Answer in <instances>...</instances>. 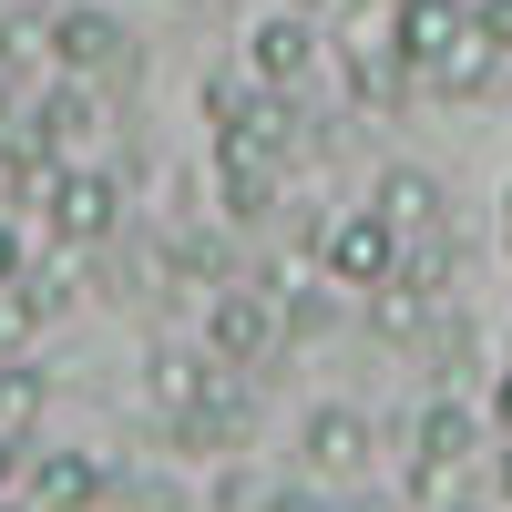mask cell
Returning <instances> with one entry per match:
<instances>
[{
  "label": "cell",
  "mask_w": 512,
  "mask_h": 512,
  "mask_svg": "<svg viewBox=\"0 0 512 512\" xmlns=\"http://www.w3.org/2000/svg\"><path fill=\"white\" fill-rule=\"evenodd\" d=\"M113 216H123V195H113L103 175H72V164L52 175V195H41V226H52V246H62V256H72V246H103V236H113Z\"/></svg>",
  "instance_id": "8992f818"
},
{
  "label": "cell",
  "mask_w": 512,
  "mask_h": 512,
  "mask_svg": "<svg viewBox=\"0 0 512 512\" xmlns=\"http://www.w3.org/2000/svg\"><path fill=\"white\" fill-rule=\"evenodd\" d=\"M502 502H512V451H502Z\"/></svg>",
  "instance_id": "7402d4cb"
},
{
  "label": "cell",
  "mask_w": 512,
  "mask_h": 512,
  "mask_svg": "<svg viewBox=\"0 0 512 512\" xmlns=\"http://www.w3.org/2000/svg\"><path fill=\"white\" fill-rule=\"evenodd\" d=\"M502 246H512V195H502Z\"/></svg>",
  "instance_id": "603a6c76"
},
{
  "label": "cell",
  "mask_w": 512,
  "mask_h": 512,
  "mask_svg": "<svg viewBox=\"0 0 512 512\" xmlns=\"http://www.w3.org/2000/svg\"><path fill=\"white\" fill-rule=\"evenodd\" d=\"M52 72V11H11L0 21V82H41Z\"/></svg>",
  "instance_id": "5bb4252c"
},
{
  "label": "cell",
  "mask_w": 512,
  "mask_h": 512,
  "mask_svg": "<svg viewBox=\"0 0 512 512\" xmlns=\"http://www.w3.org/2000/svg\"><path fill=\"white\" fill-rule=\"evenodd\" d=\"M472 31L492 41V52H512V0H472Z\"/></svg>",
  "instance_id": "e0dca14e"
},
{
  "label": "cell",
  "mask_w": 512,
  "mask_h": 512,
  "mask_svg": "<svg viewBox=\"0 0 512 512\" xmlns=\"http://www.w3.org/2000/svg\"><path fill=\"white\" fill-rule=\"evenodd\" d=\"M318 267L338 277V287H379L400 267V226L379 216V205H359V216H338L328 236H318Z\"/></svg>",
  "instance_id": "7a4b0ae2"
},
{
  "label": "cell",
  "mask_w": 512,
  "mask_h": 512,
  "mask_svg": "<svg viewBox=\"0 0 512 512\" xmlns=\"http://www.w3.org/2000/svg\"><path fill=\"white\" fill-rule=\"evenodd\" d=\"M0 512H11V492H0Z\"/></svg>",
  "instance_id": "d4e9b609"
},
{
  "label": "cell",
  "mask_w": 512,
  "mask_h": 512,
  "mask_svg": "<svg viewBox=\"0 0 512 512\" xmlns=\"http://www.w3.org/2000/svg\"><path fill=\"white\" fill-rule=\"evenodd\" d=\"M21 482V441H0V492H11Z\"/></svg>",
  "instance_id": "ffe728a7"
},
{
  "label": "cell",
  "mask_w": 512,
  "mask_h": 512,
  "mask_svg": "<svg viewBox=\"0 0 512 512\" xmlns=\"http://www.w3.org/2000/svg\"><path fill=\"white\" fill-rule=\"evenodd\" d=\"M195 369H205V359H185V349H164V359H154V400H164V420L195 400Z\"/></svg>",
  "instance_id": "2e32d148"
},
{
  "label": "cell",
  "mask_w": 512,
  "mask_h": 512,
  "mask_svg": "<svg viewBox=\"0 0 512 512\" xmlns=\"http://www.w3.org/2000/svg\"><path fill=\"white\" fill-rule=\"evenodd\" d=\"M41 410H52V379H41L31 359H0V441H31Z\"/></svg>",
  "instance_id": "4fadbf2b"
},
{
  "label": "cell",
  "mask_w": 512,
  "mask_h": 512,
  "mask_svg": "<svg viewBox=\"0 0 512 512\" xmlns=\"http://www.w3.org/2000/svg\"><path fill=\"white\" fill-rule=\"evenodd\" d=\"M123 62H134V31H123L113 11H52V72L103 82V72H123Z\"/></svg>",
  "instance_id": "52a82bcc"
},
{
  "label": "cell",
  "mask_w": 512,
  "mask_h": 512,
  "mask_svg": "<svg viewBox=\"0 0 512 512\" xmlns=\"http://www.w3.org/2000/svg\"><path fill=\"white\" fill-rule=\"evenodd\" d=\"M461 11H472V0H461Z\"/></svg>",
  "instance_id": "484cf974"
},
{
  "label": "cell",
  "mask_w": 512,
  "mask_h": 512,
  "mask_svg": "<svg viewBox=\"0 0 512 512\" xmlns=\"http://www.w3.org/2000/svg\"><path fill=\"white\" fill-rule=\"evenodd\" d=\"M103 492H113V472L93 451H41L31 461V512H93Z\"/></svg>",
  "instance_id": "30bf717a"
},
{
  "label": "cell",
  "mask_w": 512,
  "mask_h": 512,
  "mask_svg": "<svg viewBox=\"0 0 512 512\" xmlns=\"http://www.w3.org/2000/svg\"><path fill=\"white\" fill-rule=\"evenodd\" d=\"M369 205H379V216L400 226V246H410V236H431V226H451V216H441V185L420 175V164H390V175H379V195H369Z\"/></svg>",
  "instance_id": "7c38bea8"
},
{
  "label": "cell",
  "mask_w": 512,
  "mask_h": 512,
  "mask_svg": "<svg viewBox=\"0 0 512 512\" xmlns=\"http://www.w3.org/2000/svg\"><path fill=\"white\" fill-rule=\"evenodd\" d=\"M267 512H328V502H308V492H277V502H267Z\"/></svg>",
  "instance_id": "44dd1931"
},
{
  "label": "cell",
  "mask_w": 512,
  "mask_h": 512,
  "mask_svg": "<svg viewBox=\"0 0 512 512\" xmlns=\"http://www.w3.org/2000/svg\"><path fill=\"white\" fill-rule=\"evenodd\" d=\"M277 185H287V154H277V144H256V134H216V195H226V216H236V226L267 216Z\"/></svg>",
  "instance_id": "3957f363"
},
{
  "label": "cell",
  "mask_w": 512,
  "mask_h": 512,
  "mask_svg": "<svg viewBox=\"0 0 512 512\" xmlns=\"http://www.w3.org/2000/svg\"><path fill=\"white\" fill-rule=\"evenodd\" d=\"M492 431L512 441V369H502V390H492Z\"/></svg>",
  "instance_id": "ac0fdd59"
},
{
  "label": "cell",
  "mask_w": 512,
  "mask_h": 512,
  "mask_svg": "<svg viewBox=\"0 0 512 512\" xmlns=\"http://www.w3.org/2000/svg\"><path fill=\"white\" fill-rule=\"evenodd\" d=\"M11 277H21V236L0 226V287H11Z\"/></svg>",
  "instance_id": "d6986e66"
},
{
  "label": "cell",
  "mask_w": 512,
  "mask_h": 512,
  "mask_svg": "<svg viewBox=\"0 0 512 512\" xmlns=\"http://www.w3.org/2000/svg\"><path fill=\"white\" fill-rule=\"evenodd\" d=\"M390 41H400L410 82H431L461 41H472V11H461V0H390Z\"/></svg>",
  "instance_id": "5b68a950"
},
{
  "label": "cell",
  "mask_w": 512,
  "mask_h": 512,
  "mask_svg": "<svg viewBox=\"0 0 512 512\" xmlns=\"http://www.w3.org/2000/svg\"><path fill=\"white\" fill-rule=\"evenodd\" d=\"M52 308H62V267H52V277H11V287H0V328H11V338H31Z\"/></svg>",
  "instance_id": "9a60e30c"
},
{
  "label": "cell",
  "mask_w": 512,
  "mask_h": 512,
  "mask_svg": "<svg viewBox=\"0 0 512 512\" xmlns=\"http://www.w3.org/2000/svg\"><path fill=\"white\" fill-rule=\"evenodd\" d=\"M318 62H328V21H318V11H297V0L246 31V72H256V82H277V93H297Z\"/></svg>",
  "instance_id": "6da1fadb"
},
{
  "label": "cell",
  "mask_w": 512,
  "mask_h": 512,
  "mask_svg": "<svg viewBox=\"0 0 512 512\" xmlns=\"http://www.w3.org/2000/svg\"><path fill=\"white\" fill-rule=\"evenodd\" d=\"M267 349H277V308H267V287H216V308H205V359L256 369Z\"/></svg>",
  "instance_id": "277c9868"
},
{
  "label": "cell",
  "mask_w": 512,
  "mask_h": 512,
  "mask_svg": "<svg viewBox=\"0 0 512 512\" xmlns=\"http://www.w3.org/2000/svg\"><path fill=\"white\" fill-rule=\"evenodd\" d=\"M461 461H472V400H431V410H420V431H410V492L431 502Z\"/></svg>",
  "instance_id": "ba28073f"
},
{
  "label": "cell",
  "mask_w": 512,
  "mask_h": 512,
  "mask_svg": "<svg viewBox=\"0 0 512 512\" xmlns=\"http://www.w3.org/2000/svg\"><path fill=\"white\" fill-rule=\"evenodd\" d=\"M82 134H93V93H82L72 72H41V93H31V144H41V154H72Z\"/></svg>",
  "instance_id": "8fae6325"
},
{
  "label": "cell",
  "mask_w": 512,
  "mask_h": 512,
  "mask_svg": "<svg viewBox=\"0 0 512 512\" xmlns=\"http://www.w3.org/2000/svg\"><path fill=\"white\" fill-rule=\"evenodd\" d=\"M451 512H482V502H451Z\"/></svg>",
  "instance_id": "cb8c5ba5"
},
{
  "label": "cell",
  "mask_w": 512,
  "mask_h": 512,
  "mask_svg": "<svg viewBox=\"0 0 512 512\" xmlns=\"http://www.w3.org/2000/svg\"><path fill=\"white\" fill-rule=\"evenodd\" d=\"M297 451H308V472H318V482H359V472H369V451H379V431H369L349 400H328V410H308Z\"/></svg>",
  "instance_id": "9c48e42d"
}]
</instances>
